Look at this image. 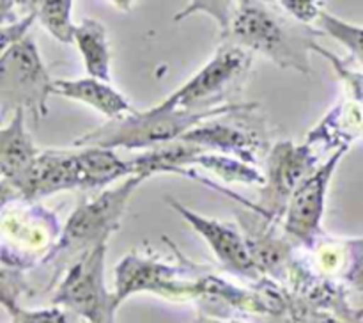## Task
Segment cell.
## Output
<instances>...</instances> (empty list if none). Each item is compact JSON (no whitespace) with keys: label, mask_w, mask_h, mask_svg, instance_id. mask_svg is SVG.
<instances>
[{"label":"cell","mask_w":363,"mask_h":323,"mask_svg":"<svg viewBox=\"0 0 363 323\" xmlns=\"http://www.w3.org/2000/svg\"><path fill=\"white\" fill-rule=\"evenodd\" d=\"M323 32L293 20L269 0H236L222 41L261 53L280 70L311 75V53Z\"/></svg>","instance_id":"6da1fadb"},{"label":"cell","mask_w":363,"mask_h":323,"mask_svg":"<svg viewBox=\"0 0 363 323\" xmlns=\"http://www.w3.org/2000/svg\"><path fill=\"white\" fill-rule=\"evenodd\" d=\"M142 183L144 180L140 176H128L116 188H105L96 197L82 201L73 209L60 231L59 240L38 265L39 268L43 266L52 270L48 288H52L74 261L101 245H108L110 236L119 229L131 195Z\"/></svg>","instance_id":"7a4b0ae2"},{"label":"cell","mask_w":363,"mask_h":323,"mask_svg":"<svg viewBox=\"0 0 363 323\" xmlns=\"http://www.w3.org/2000/svg\"><path fill=\"white\" fill-rule=\"evenodd\" d=\"M255 103H223L208 110H162L151 106L147 110H133L121 119H108L94 130L82 133L73 141L74 148H126L152 149L170 144L183 137L186 131L208 119L248 109Z\"/></svg>","instance_id":"3957f363"},{"label":"cell","mask_w":363,"mask_h":323,"mask_svg":"<svg viewBox=\"0 0 363 323\" xmlns=\"http://www.w3.org/2000/svg\"><path fill=\"white\" fill-rule=\"evenodd\" d=\"M169 241V240H167ZM177 263L170 265L152 254L130 252L113 270V304L119 309L124 300L137 293H155L172 302H199L201 273L204 266L195 265L169 241Z\"/></svg>","instance_id":"277c9868"},{"label":"cell","mask_w":363,"mask_h":323,"mask_svg":"<svg viewBox=\"0 0 363 323\" xmlns=\"http://www.w3.org/2000/svg\"><path fill=\"white\" fill-rule=\"evenodd\" d=\"M254 53L233 43L222 41L215 55L191 75L183 85L156 103L162 110H208L223 105L230 94L240 91L252 70Z\"/></svg>","instance_id":"5b68a950"},{"label":"cell","mask_w":363,"mask_h":323,"mask_svg":"<svg viewBox=\"0 0 363 323\" xmlns=\"http://www.w3.org/2000/svg\"><path fill=\"white\" fill-rule=\"evenodd\" d=\"M53 82L32 35L11 46L0 55V119L25 110L39 126L48 116Z\"/></svg>","instance_id":"8992f818"},{"label":"cell","mask_w":363,"mask_h":323,"mask_svg":"<svg viewBox=\"0 0 363 323\" xmlns=\"http://www.w3.org/2000/svg\"><path fill=\"white\" fill-rule=\"evenodd\" d=\"M255 110H259V103L204 121L186 131L179 141L197 146L202 151L234 156L254 165L272 149L268 124L262 117L255 116Z\"/></svg>","instance_id":"52a82bcc"},{"label":"cell","mask_w":363,"mask_h":323,"mask_svg":"<svg viewBox=\"0 0 363 323\" xmlns=\"http://www.w3.org/2000/svg\"><path fill=\"white\" fill-rule=\"evenodd\" d=\"M106 245L74 261L60 277L52 304L77 312L85 323H116L113 293L105 284Z\"/></svg>","instance_id":"ba28073f"},{"label":"cell","mask_w":363,"mask_h":323,"mask_svg":"<svg viewBox=\"0 0 363 323\" xmlns=\"http://www.w3.org/2000/svg\"><path fill=\"white\" fill-rule=\"evenodd\" d=\"M319 165V151L312 146L305 142L298 146L293 141L275 142L266 155V181L255 209L266 219L282 222L289 199Z\"/></svg>","instance_id":"9c48e42d"},{"label":"cell","mask_w":363,"mask_h":323,"mask_svg":"<svg viewBox=\"0 0 363 323\" xmlns=\"http://www.w3.org/2000/svg\"><path fill=\"white\" fill-rule=\"evenodd\" d=\"M347 151L350 149L333 151L326 162H321V165L296 188L293 197L287 202L282 217V231L298 248L308 251L325 234L323 217H325L328 187L340 160Z\"/></svg>","instance_id":"30bf717a"},{"label":"cell","mask_w":363,"mask_h":323,"mask_svg":"<svg viewBox=\"0 0 363 323\" xmlns=\"http://www.w3.org/2000/svg\"><path fill=\"white\" fill-rule=\"evenodd\" d=\"M236 217L262 277L279 284L286 283L298 258V247L284 231H279V224L282 222L266 219L255 208H243Z\"/></svg>","instance_id":"8fae6325"},{"label":"cell","mask_w":363,"mask_h":323,"mask_svg":"<svg viewBox=\"0 0 363 323\" xmlns=\"http://www.w3.org/2000/svg\"><path fill=\"white\" fill-rule=\"evenodd\" d=\"M167 202L174 212L183 217L184 222L190 224L191 229L197 231L204 238L206 243L209 245L213 254L220 261V265L223 266V270H227L233 275L241 277V279L250 280L252 284L264 279L262 273L259 272L247 240L240 229L216 219L201 215V213L194 212L172 197H167Z\"/></svg>","instance_id":"7c38bea8"},{"label":"cell","mask_w":363,"mask_h":323,"mask_svg":"<svg viewBox=\"0 0 363 323\" xmlns=\"http://www.w3.org/2000/svg\"><path fill=\"white\" fill-rule=\"evenodd\" d=\"M14 187L23 201L35 202L43 197L66 190H80L78 151L41 149L27 173Z\"/></svg>","instance_id":"4fadbf2b"},{"label":"cell","mask_w":363,"mask_h":323,"mask_svg":"<svg viewBox=\"0 0 363 323\" xmlns=\"http://www.w3.org/2000/svg\"><path fill=\"white\" fill-rule=\"evenodd\" d=\"M305 261L319 275L344 284L350 291L363 293V236L330 238L323 234L308 248Z\"/></svg>","instance_id":"5bb4252c"},{"label":"cell","mask_w":363,"mask_h":323,"mask_svg":"<svg viewBox=\"0 0 363 323\" xmlns=\"http://www.w3.org/2000/svg\"><path fill=\"white\" fill-rule=\"evenodd\" d=\"M363 138V103L354 99L333 105L305 137V144L321 151L350 149L351 144Z\"/></svg>","instance_id":"9a60e30c"},{"label":"cell","mask_w":363,"mask_h":323,"mask_svg":"<svg viewBox=\"0 0 363 323\" xmlns=\"http://www.w3.org/2000/svg\"><path fill=\"white\" fill-rule=\"evenodd\" d=\"M53 94L84 103L103 114L106 119H121L135 110L130 99L117 91L110 82L92 77L74 78V80L59 78L53 82Z\"/></svg>","instance_id":"2e32d148"},{"label":"cell","mask_w":363,"mask_h":323,"mask_svg":"<svg viewBox=\"0 0 363 323\" xmlns=\"http://www.w3.org/2000/svg\"><path fill=\"white\" fill-rule=\"evenodd\" d=\"M25 110H18L6 126H0V176L13 185L23 177L41 151L25 126Z\"/></svg>","instance_id":"e0dca14e"},{"label":"cell","mask_w":363,"mask_h":323,"mask_svg":"<svg viewBox=\"0 0 363 323\" xmlns=\"http://www.w3.org/2000/svg\"><path fill=\"white\" fill-rule=\"evenodd\" d=\"M73 43L84 60L87 77L98 80H112V52L106 28L101 21L94 18H84L74 25Z\"/></svg>","instance_id":"ac0fdd59"},{"label":"cell","mask_w":363,"mask_h":323,"mask_svg":"<svg viewBox=\"0 0 363 323\" xmlns=\"http://www.w3.org/2000/svg\"><path fill=\"white\" fill-rule=\"evenodd\" d=\"M80 190H105L119 177L133 176L131 162H124L113 149L80 148L78 151Z\"/></svg>","instance_id":"d6986e66"},{"label":"cell","mask_w":363,"mask_h":323,"mask_svg":"<svg viewBox=\"0 0 363 323\" xmlns=\"http://www.w3.org/2000/svg\"><path fill=\"white\" fill-rule=\"evenodd\" d=\"M202 153L201 148L188 142L176 141L160 148L147 149L138 156L131 158L133 176H140L142 180H149L156 174H177L183 176L188 165H194V158Z\"/></svg>","instance_id":"ffe728a7"},{"label":"cell","mask_w":363,"mask_h":323,"mask_svg":"<svg viewBox=\"0 0 363 323\" xmlns=\"http://www.w3.org/2000/svg\"><path fill=\"white\" fill-rule=\"evenodd\" d=\"M25 14L32 13L35 20L59 43H73V0H23Z\"/></svg>","instance_id":"44dd1931"},{"label":"cell","mask_w":363,"mask_h":323,"mask_svg":"<svg viewBox=\"0 0 363 323\" xmlns=\"http://www.w3.org/2000/svg\"><path fill=\"white\" fill-rule=\"evenodd\" d=\"M194 165L204 167L206 170L216 174L218 177L225 180L227 183H245L262 187L266 181L264 174L257 167L250 165L243 160L234 158V156L220 155V153H199L194 158Z\"/></svg>","instance_id":"7402d4cb"},{"label":"cell","mask_w":363,"mask_h":323,"mask_svg":"<svg viewBox=\"0 0 363 323\" xmlns=\"http://www.w3.org/2000/svg\"><path fill=\"white\" fill-rule=\"evenodd\" d=\"M27 272L28 270L21 268L0 254V305L9 314L20 307L21 297L34 295V290L27 279Z\"/></svg>","instance_id":"603a6c76"},{"label":"cell","mask_w":363,"mask_h":323,"mask_svg":"<svg viewBox=\"0 0 363 323\" xmlns=\"http://www.w3.org/2000/svg\"><path fill=\"white\" fill-rule=\"evenodd\" d=\"M318 25L323 34H328L330 38L337 39L340 45L346 46L353 59H357L363 66V27L344 21L342 18L325 9L319 14Z\"/></svg>","instance_id":"cb8c5ba5"},{"label":"cell","mask_w":363,"mask_h":323,"mask_svg":"<svg viewBox=\"0 0 363 323\" xmlns=\"http://www.w3.org/2000/svg\"><path fill=\"white\" fill-rule=\"evenodd\" d=\"M257 323H363V322H353V319H346L342 318V316L335 314V312L323 311V309H315V307H311V305L300 304V302L293 300V298L289 297V293H287L286 311L279 316H266V318H259Z\"/></svg>","instance_id":"d4e9b609"},{"label":"cell","mask_w":363,"mask_h":323,"mask_svg":"<svg viewBox=\"0 0 363 323\" xmlns=\"http://www.w3.org/2000/svg\"><path fill=\"white\" fill-rule=\"evenodd\" d=\"M234 2L236 0H190L181 11L174 14V21H183L186 18L194 16L197 13H204L211 16L218 23L220 38L227 34L230 25V16H233Z\"/></svg>","instance_id":"484cf974"},{"label":"cell","mask_w":363,"mask_h":323,"mask_svg":"<svg viewBox=\"0 0 363 323\" xmlns=\"http://www.w3.org/2000/svg\"><path fill=\"white\" fill-rule=\"evenodd\" d=\"M314 52H318L319 55H323L325 59L330 60V64L335 70L337 77L344 82L347 89V94H350V99H354V102L363 103V73L360 71L353 70L346 60H342L340 57H337L335 53H332L330 50L323 48L319 43L314 45Z\"/></svg>","instance_id":"4316f807"},{"label":"cell","mask_w":363,"mask_h":323,"mask_svg":"<svg viewBox=\"0 0 363 323\" xmlns=\"http://www.w3.org/2000/svg\"><path fill=\"white\" fill-rule=\"evenodd\" d=\"M9 316L13 323H71L67 312L59 305L45 309H23L20 305Z\"/></svg>","instance_id":"83f0119b"},{"label":"cell","mask_w":363,"mask_h":323,"mask_svg":"<svg viewBox=\"0 0 363 323\" xmlns=\"http://www.w3.org/2000/svg\"><path fill=\"white\" fill-rule=\"evenodd\" d=\"M277 2H279L280 9L287 16L303 25H311L318 21L319 14L323 11L318 0H277Z\"/></svg>","instance_id":"f1b7e54d"},{"label":"cell","mask_w":363,"mask_h":323,"mask_svg":"<svg viewBox=\"0 0 363 323\" xmlns=\"http://www.w3.org/2000/svg\"><path fill=\"white\" fill-rule=\"evenodd\" d=\"M34 21L35 16L32 13H28L25 16H21L18 21H14V23L0 25V55L4 52H7L11 46L20 43L23 38H27L28 31L34 25Z\"/></svg>","instance_id":"f546056e"},{"label":"cell","mask_w":363,"mask_h":323,"mask_svg":"<svg viewBox=\"0 0 363 323\" xmlns=\"http://www.w3.org/2000/svg\"><path fill=\"white\" fill-rule=\"evenodd\" d=\"M18 7L23 9V0H0V25H9L20 20Z\"/></svg>","instance_id":"4dcf8cb0"},{"label":"cell","mask_w":363,"mask_h":323,"mask_svg":"<svg viewBox=\"0 0 363 323\" xmlns=\"http://www.w3.org/2000/svg\"><path fill=\"white\" fill-rule=\"evenodd\" d=\"M21 195L18 192V188L13 183H9L7 180H0V212H2L6 206H9L11 202L20 201Z\"/></svg>","instance_id":"1f68e13d"},{"label":"cell","mask_w":363,"mask_h":323,"mask_svg":"<svg viewBox=\"0 0 363 323\" xmlns=\"http://www.w3.org/2000/svg\"><path fill=\"white\" fill-rule=\"evenodd\" d=\"M186 323H243L236 318H229V316H213L208 314V312H199L191 322Z\"/></svg>","instance_id":"d6a6232c"},{"label":"cell","mask_w":363,"mask_h":323,"mask_svg":"<svg viewBox=\"0 0 363 323\" xmlns=\"http://www.w3.org/2000/svg\"><path fill=\"white\" fill-rule=\"evenodd\" d=\"M108 2H112L113 6H116L119 11H123V13H130L135 0H108Z\"/></svg>","instance_id":"836d02e7"},{"label":"cell","mask_w":363,"mask_h":323,"mask_svg":"<svg viewBox=\"0 0 363 323\" xmlns=\"http://www.w3.org/2000/svg\"><path fill=\"white\" fill-rule=\"evenodd\" d=\"M0 180H2V176H0Z\"/></svg>","instance_id":"e575fe53"}]
</instances>
